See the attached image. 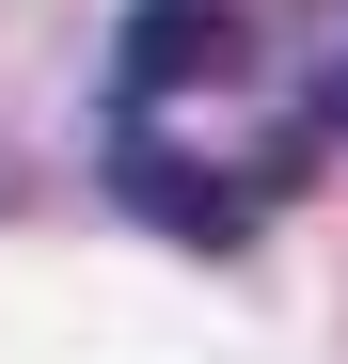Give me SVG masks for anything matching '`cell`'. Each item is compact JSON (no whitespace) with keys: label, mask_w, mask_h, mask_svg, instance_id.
<instances>
[{"label":"cell","mask_w":348,"mask_h":364,"mask_svg":"<svg viewBox=\"0 0 348 364\" xmlns=\"http://www.w3.org/2000/svg\"><path fill=\"white\" fill-rule=\"evenodd\" d=\"M222 80H254V0H143L127 48H111V95L127 111H190Z\"/></svg>","instance_id":"cell-1"},{"label":"cell","mask_w":348,"mask_h":364,"mask_svg":"<svg viewBox=\"0 0 348 364\" xmlns=\"http://www.w3.org/2000/svg\"><path fill=\"white\" fill-rule=\"evenodd\" d=\"M332 111H348V95H332Z\"/></svg>","instance_id":"cell-2"}]
</instances>
